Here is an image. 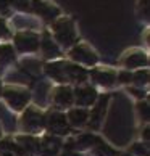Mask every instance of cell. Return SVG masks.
Instances as JSON below:
<instances>
[{"instance_id":"obj_1","label":"cell","mask_w":150,"mask_h":156,"mask_svg":"<svg viewBox=\"0 0 150 156\" xmlns=\"http://www.w3.org/2000/svg\"><path fill=\"white\" fill-rule=\"evenodd\" d=\"M53 36L52 39L57 42L60 48H71L78 44V32L76 27H74V23L70 18H57L53 21V26H52V34Z\"/></svg>"},{"instance_id":"obj_2","label":"cell","mask_w":150,"mask_h":156,"mask_svg":"<svg viewBox=\"0 0 150 156\" xmlns=\"http://www.w3.org/2000/svg\"><path fill=\"white\" fill-rule=\"evenodd\" d=\"M3 101L7 103V108L11 113H23L31 101V92L21 87H8L2 89Z\"/></svg>"},{"instance_id":"obj_3","label":"cell","mask_w":150,"mask_h":156,"mask_svg":"<svg viewBox=\"0 0 150 156\" xmlns=\"http://www.w3.org/2000/svg\"><path fill=\"white\" fill-rule=\"evenodd\" d=\"M20 127L27 135H36L45 129V114L34 106H27L20 118Z\"/></svg>"},{"instance_id":"obj_4","label":"cell","mask_w":150,"mask_h":156,"mask_svg":"<svg viewBox=\"0 0 150 156\" xmlns=\"http://www.w3.org/2000/svg\"><path fill=\"white\" fill-rule=\"evenodd\" d=\"M45 130L55 137L68 135L71 132V127L68 124L66 114L61 111H50L49 114H45Z\"/></svg>"},{"instance_id":"obj_5","label":"cell","mask_w":150,"mask_h":156,"mask_svg":"<svg viewBox=\"0 0 150 156\" xmlns=\"http://www.w3.org/2000/svg\"><path fill=\"white\" fill-rule=\"evenodd\" d=\"M15 47L20 53H36L39 50L40 36L32 31H21L15 34Z\"/></svg>"},{"instance_id":"obj_6","label":"cell","mask_w":150,"mask_h":156,"mask_svg":"<svg viewBox=\"0 0 150 156\" xmlns=\"http://www.w3.org/2000/svg\"><path fill=\"white\" fill-rule=\"evenodd\" d=\"M70 58L74 61V65H84V66H95L99 63V56L90 47L84 44H76L70 48Z\"/></svg>"},{"instance_id":"obj_7","label":"cell","mask_w":150,"mask_h":156,"mask_svg":"<svg viewBox=\"0 0 150 156\" xmlns=\"http://www.w3.org/2000/svg\"><path fill=\"white\" fill-rule=\"evenodd\" d=\"M73 97H74V103L79 108H86V109L92 105H95L97 98H99L95 87L87 85V84L76 85V89H73Z\"/></svg>"},{"instance_id":"obj_8","label":"cell","mask_w":150,"mask_h":156,"mask_svg":"<svg viewBox=\"0 0 150 156\" xmlns=\"http://www.w3.org/2000/svg\"><path fill=\"white\" fill-rule=\"evenodd\" d=\"M50 100L53 106L58 109H70L74 105V97H73V89L70 85H58L53 92H50Z\"/></svg>"},{"instance_id":"obj_9","label":"cell","mask_w":150,"mask_h":156,"mask_svg":"<svg viewBox=\"0 0 150 156\" xmlns=\"http://www.w3.org/2000/svg\"><path fill=\"white\" fill-rule=\"evenodd\" d=\"M31 11L45 23H53L60 16V10L47 0H31Z\"/></svg>"},{"instance_id":"obj_10","label":"cell","mask_w":150,"mask_h":156,"mask_svg":"<svg viewBox=\"0 0 150 156\" xmlns=\"http://www.w3.org/2000/svg\"><path fill=\"white\" fill-rule=\"evenodd\" d=\"M44 71L52 80H55V82L61 85L70 82V79H68V61H61V60L49 61L44 66Z\"/></svg>"},{"instance_id":"obj_11","label":"cell","mask_w":150,"mask_h":156,"mask_svg":"<svg viewBox=\"0 0 150 156\" xmlns=\"http://www.w3.org/2000/svg\"><path fill=\"white\" fill-rule=\"evenodd\" d=\"M61 147H63L61 138L49 134V135L40 138L39 156H58L61 151Z\"/></svg>"},{"instance_id":"obj_12","label":"cell","mask_w":150,"mask_h":156,"mask_svg":"<svg viewBox=\"0 0 150 156\" xmlns=\"http://www.w3.org/2000/svg\"><path fill=\"white\" fill-rule=\"evenodd\" d=\"M92 82L102 89H112L116 84V73L110 69H92L89 73Z\"/></svg>"},{"instance_id":"obj_13","label":"cell","mask_w":150,"mask_h":156,"mask_svg":"<svg viewBox=\"0 0 150 156\" xmlns=\"http://www.w3.org/2000/svg\"><path fill=\"white\" fill-rule=\"evenodd\" d=\"M39 48L42 50V55L45 60L49 61H55L57 58L61 56V48L57 45V42L52 39L50 32H45L44 37L40 39V44H39Z\"/></svg>"},{"instance_id":"obj_14","label":"cell","mask_w":150,"mask_h":156,"mask_svg":"<svg viewBox=\"0 0 150 156\" xmlns=\"http://www.w3.org/2000/svg\"><path fill=\"white\" fill-rule=\"evenodd\" d=\"M15 142L18 143L21 151L24 156H37L39 154V147H40V138L36 135H18L15 138Z\"/></svg>"},{"instance_id":"obj_15","label":"cell","mask_w":150,"mask_h":156,"mask_svg":"<svg viewBox=\"0 0 150 156\" xmlns=\"http://www.w3.org/2000/svg\"><path fill=\"white\" fill-rule=\"evenodd\" d=\"M107 106H108V95L97 98V105L92 108V111H89V121H87L92 129H99L100 124L103 122Z\"/></svg>"},{"instance_id":"obj_16","label":"cell","mask_w":150,"mask_h":156,"mask_svg":"<svg viewBox=\"0 0 150 156\" xmlns=\"http://www.w3.org/2000/svg\"><path fill=\"white\" fill-rule=\"evenodd\" d=\"M148 65V58L142 50H131L129 53L124 55L123 58V66L131 71V69H137V68H145Z\"/></svg>"},{"instance_id":"obj_17","label":"cell","mask_w":150,"mask_h":156,"mask_svg":"<svg viewBox=\"0 0 150 156\" xmlns=\"http://www.w3.org/2000/svg\"><path fill=\"white\" fill-rule=\"evenodd\" d=\"M66 119H68V124L70 127H82L87 124L89 121V109L86 108H70L68 109V114H66Z\"/></svg>"},{"instance_id":"obj_18","label":"cell","mask_w":150,"mask_h":156,"mask_svg":"<svg viewBox=\"0 0 150 156\" xmlns=\"http://www.w3.org/2000/svg\"><path fill=\"white\" fill-rule=\"evenodd\" d=\"M15 61H16V53H15L13 45L2 44L0 45V73H3L8 68H11Z\"/></svg>"},{"instance_id":"obj_19","label":"cell","mask_w":150,"mask_h":156,"mask_svg":"<svg viewBox=\"0 0 150 156\" xmlns=\"http://www.w3.org/2000/svg\"><path fill=\"white\" fill-rule=\"evenodd\" d=\"M73 142V147L76 151H84V150H90L94 145H97V143L100 142V138L94 135V134H90V132H87V134H79Z\"/></svg>"},{"instance_id":"obj_20","label":"cell","mask_w":150,"mask_h":156,"mask_svg":"<svg viewBox=\"0 0 150 156\" xmlns=\"http://www.w3.org/2000/svg\"><path fill=\"white\" fill-rule=\"evenodd\" d=\"M87 77H89V71H86L82 66L68 61V79H70V82L79 85V84H84Z\"/></svg>"},{"instance_id":"obj_21","label":"cell","mask_w":150,"mask_h":156,"mask_svg":"<svg viewBox=\"0 0 150 156\" xmlns=\"http://www.w3.org/2000/svg\"><path fill=\"white\" fill-rule=\"evenodd\" d=\"M0 156H24L18 147V143L11 138H3L0 140Z\"/></svg>"},{"instance_id":"obj_22","label":"cell","mask_w":150,"mask_h":156,"mask_svg":"<svg viewBox=\"0 0 150 156\" xmlns=\"http://www.w3.org/2000/svg\"><path fill=\"white\" fill-rule=\"evenodd\" d=\"M90 153H92V156H116V151L102 140L90 148Z\"/></svg>"},{"instance_id":"obj_23","label":"cell","mask_w":150,"mask_h":156,"mask_svg":"<svg viewBox=\"0 0 150 156\" xmlns=\"http://www.w3.org/2000/svg\"><path fill=\"white\" fill-rule=\"evenodd\" d=\"M131 84L137 89H142L148 84V69H139L132 74V80Z\"/></svg>"},{"instance_id":"obj_24","label":"cell","mask_w":150,"mask_h":156,"mask_svg":"<svg viewBox=\"0 0 150 156\" xmlns=\"http://www.w3.org/2000/svg\"><path fill=\"white\" fill-rule=\"evenodd\" d=\"M0 116L3 118L5 126H7V130L8 132H13L16 129V119H15V116L11 113H8L7 108H5L3 105H0Z\"/></svg>"},{"instance_id":"obj_25","label":"cell","mask_w":150,"mask_h":156,"mask_svg":"<svg viewBox=\"0 0 150 156\" xmlns=\"http://www.w3.org/2000/svg\"><path fill=\"white\" fill-rule=\"evenodd\" d=\"M10 7L24 13V11H31V0H10Z\"/></svg>"},{"instance_id":"obj_26","label":"cell","mask_w":150,"mask_h":156,"mask_svg":"<svg viewBox=\"0 0 150 156\" xmlns=\"http://www.w3.org/2000/svg\"><path fill=\"white\" fill-rule=\"evenodd\" d=\"M131 154L132 156H148V145L145 142L144 143H134L131 147Z\"/></svg>"},{"instance_id":"obj_27","label":"cell","mask_w":150,"mask_h":156,"mask_svg":"<svg viewBox=\"0 0 150 156\" xmlns=\"http://www.w3.org/2000/svg\"><path fill=\"white\" fill-rule=\"evenodd\" d=\"M58 156H82L79 151H76L74 150V147H73V142L70 140V142H65L63 143V147H61V151H60V154Z\"/></svg>"},{"instance_id":"obj_28","label":"cell","mask_w":150,"mask_h":156,"mask_svg":"<svg viewBox=\"0 0 150 156\" xmlns=\"http://www.w3.org/2000/svg\"><path fill=\"white\" fill-rule=\"evenodd\" d=\"M11 37H13V36H11L10 27L7 26V21H5L3 18H0V39L8 40V39H11Z\"/></svg>"},{"instance_id":"obj_29","label":"cell","mask_w":150,"mask_h":156,"mask_svg":"<svg viewBox=\"0 0 150 156\" xmlns=\"http://www.w3.org/2000/svg\"><path fill=\"white\" fill-rule=\"evenodd\" d=\"M116 80L119 84H131L132 80V73L128 71V69H124V71H119L118 76H116Z\"/></svg>"},{"instance_id":"obj_30","label":"cell","mask_w":150,"mask_h":156,"mask_svg":"<svg viewBox=\"0 0 150 156\" xmlns=\"http://www.w3.org/2000/svg\"><path fill=\"white\" fill-rule=\"evenodd\" d=\"M10 0H0V18L10 15Z\"/></svg>"},{"instance_id":"obj_31","label":"cell","mask_w":150,"mask_h":156,"mask_svg":"<svg viewBox=\"0 0 150 156\" xmlns=\"http://www.w3.org/2000/svg\"><path fill=\"white\" fill-rule=\"evenodd\" d=\"M139 114L144 122H148V105L145 101L144 103H139Z\"/></svg>"},{"instance_id":"obj_32","label":"cell","mask_w":150,"mask_h":156,"mask_svg":"<svg viewBox=\"0 0 150 156\" xmlns=\"http://www.w3.org/2000/svg\"><path fill=\"white\" fill-rule=\"evenodd\" d=\"M144 140H145V143L148 142V126L144 129Z\"/></svg>"},{"instance_id":"obj_33","label":"cell","mask_w":150,"mask_h":156,"mask_svg":"<svg viewBox=\"0 0 150 156\" xmlns=\"http://www.w3.org/2000/svg\"><path fill=\"white\" fill-rule=\"evenodd\" d=\"M2 134H3V129H2V124H0V138H2Z\"/></svg>"},{"instance_id":"obj_34","label":"cell","mask_w":150,"mask_h":156,"mask_svg":"<svg viewBox=\"0 0 150 156\" xmlns=\"http://www.w3.org/2000/svg\"><path fill=\"white\" fill-rule=\"evenodd\" d=\"M2 89H3L2 87V79H0V95H2Z\"/></svg>"},{"instance_id":"obj_35","label":"cell","mask_w":150,"mask_h":156,"mask_svg":"<svg viewBox=\"0 0 150 156\" xmlns=\"http://www.w3.org/2000/svg\"><path fill=\"white\" fill-rule=\"evenodd\" d=\"M119 156H132L131 153H123V154H119Z\"/></svg>"}]
</instances>
